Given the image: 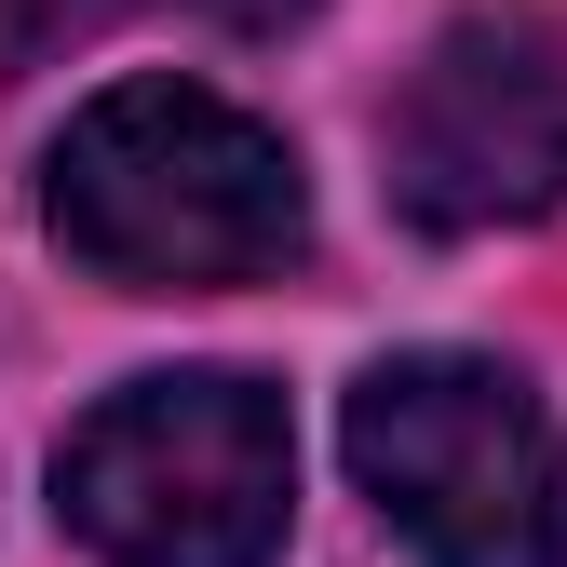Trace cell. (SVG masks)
<instances>
[{
	"mask_svg": "<svg viewBox=\"0 0 567 567\" xmlns=\"http://www.w3.org/2000/svg\"><path fill=\"white\" fill-rule=\"evenodd\" d=\"M41 230L122 298H230L311 257V176L217 82L135 68L41 150Z\"/></svg>",
	"mask_w": 567,
	"mask_h": 567,
	"instance_id": "1",
	"label": "cell"
},
{
	"mask_svg": "<svg viewBox=\"0 0 567 567\" xmlns=\"http://www.w3.org/2000/svg\"><path fill=\"white\" fill-rule=\"evenodd\" d=\"M351 473L419 567H567V433L486 351H392L351 379Z\"/></svg>",
	"mask_w": 567,
	"mask_h": 567,
	"instance_id": "3",
	"label": "cell"
},
{
	"mask_svg": "<svg viewBox=\"0 0 567 567\" xmlns=\"http://www.w3.org/2000/svg\"><path fill=\"white\" fill-rule=\"evenodd\" d=\"M135 14V0H0V41H68V28H109ZM189 14H217V28H284L298 0H189Z\"/></svg>",
	"mask_w": 567,
	"mask_h": 567,
	"instance_id": "5",
	"label": "cell"
},
{
	"mask_svg": "<svg viewBox=\"0 0 567 567\" xmlns=\"http://www.w3.org/2000/svg\"><path fill=\"white\" fill-rule=\"evenodd\" d=\"M54 527L95 567H270L298 527V433L244 365L122 379L54 446Z\"/></svg>",
	"mask_w": 567,
	"mask_h": 567,
	"instance_id": "2",
	"label": "cell"
},
{
	"mask_svg": "<svg viewBox=\"0 0 567 567\" xmlns=\"http://www.w3.org/2000/svg\"><path fill=\"white\" fill-rule=\"evenodd\" d=\"M379 163H392V203L446 244L554 217L567 203V28L527 0L446 14L379 122Z\"/></svg>",
	"mask_w": 567,
	"mask_h": 567,
	"instance_id": "4",
	"label": "cell"
}]
</instances>
